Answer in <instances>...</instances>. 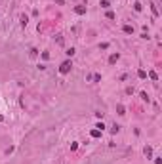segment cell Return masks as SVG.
<instances>
[{
	"instance_id": "obj_1",
	"label": "cell",
	"mask_w": 162,
	"mask_h": 164,
	"mask_svg": "<svg viewBox=\"0 0 162 164\" xmlns=\"http://www.w3.org/2000/svg\"><path fill=\"white\" fill-rule=\"evenodd\" d=\"M71 69H72V63H71V61H63L61 67H59V73L61 75H67V73H71Z\"/></svg>"
},
{
	"instance_id": "obj_2",
	"label": "cell",
	"mask_w": 162,
	"mask_h": 164,
	"mask_svg": "<svg viewBox=\"0 0 162 164\" xmlns=\"http://www.w3.org/2000/svg\"><path fill=\"white\" fill-rule=\"evenodd\" d=\"M75 12L78 13V15H82V13H86V6H76V8H75Z\"/></svg>"
},
{
	"instance_id": "obj_3",
	"label": "cell",
	"mask_w": 162,
	"mask_h": 164,
	"mask_svg": "<svg viewBox=\"0 0 162 164\" xmlns=\"http://www.w3.org/2000/svg\"><path fill=\"white\" fill-rule=\"evenodd\" d=\"M143 153H145V157H153V147H149V145H147V147L143 149Z\"/></svg>"
},
{
	"instance_id": "obj_4",
	"label": "cell",
	"mask_w": 162,
	"mask_h": 164,
	"mask_svg": "<svg viewBox=\"0 0 162 164\" xmlns=\"http://www.w3.org/2000/svg\"><path fill=\"white\" fill-rule=\"evenodd\" d=\"M118 54H111V57H109V63H116V61H118Z\"/></svg>"
},
{
	"instance_id": "obj_5",
	"label": "cell",
	"mask_w": 162,
	"mask_h": 164,
	"mask_svg": "<svg viewBox=\"0 0 162 164\" xmlns=\"http://www.w3.org/2000/svg\"><path fill=\"white\" fill-rule=\"evenodd\" d=\"M122 29H124V32H126V35H132V32H134V27H132V25H124Z\"/></svg>"
},
{
	"instance_id": "obj_6",
	"label": "cell",
	"mask_w": 162,
	"mask_h": 164,
	"mask_svg": "<svg viewBox=\"0 0 162 164\" xmlns=\"http://www.w3.org/2000/svg\"><path fill=\"white\" fill-rule=\"evenodd\" d=\"M137 76H139V78H147V73L143 69H139V71H137Z\"/></svg>"
},
{
	"instance_id": "obj_7",
	"label": "cell",
	"mask_w": 162,
	"mask_h": 164,
	"mask_svg": "<svg viewBox=\"0 0 162 164\" xmlns=\"http://www.w3.org/2000/svg\"><path fill=\"white\" fill-rule=\"evenodd\" d=\"M101 136V130H92V137H99Z\"/></svg>"
},
{
	"instance_id": "obj_8",
	"label": "cell",
	"mask_w": 162,
	"mask_h": 164,
	"mask_svg": "<svg viewBox=\"0 0 162 164\" xmlns=\"http://www.w3.org/2000/svg\"><path fill=\"white\" fill-rule=\"evenodd\" d=\"M27 23H29V17H27V15H21V25H23V27H25V25H27Z\"/></svg>"
},
{
	"instance_id": "obj_9",
	"label": "cell",
	"mask_w": 162,
	"mask_h": 164,
	"mask_svg": "<svg viewBox=\"0 0 162 164\" xmlns=\"http://www.w3.org/2000/svg\"><path fill=\"white\" fill-rule=\"evenodd\" d=\"M99 6H101V8H109L111 4H109V0H101V4H99Z\"/></svg>"
},
{
	"instance_id": "obj_10",
	"label": "cell",
	"mask_w": 162,
	"mask_h": 164,
	"mask_svg": "<svg viewBox=\"0 0 162 164\" xmlns=\"http://www.w3.org/2000/svg\"><path fill=\"white\" fill-rule=\"evenodd\" d=\"M116 111H118V114H124V105H116Z\"/></svg>"
},
{
	"instance_id": "obj_11",
	"label": "cell",
	"mask_w": 162,
	"mask_h": 164,
	"mask_svg": "<svg viewBox=\"0 0 162 164\" xmlns=\"http://www.w3.org/2000/svg\"><path fill=\"white\" fill-rule=\"evenodd\" d=\"M149 76H151V80H156V78H158V76H156V73H155V71H151V73H149Z\"/></svg>"
},
{
	"instance_id": "obj_12",
	"label": "cell",
	"mask_w": 162,
	"mask_h": 164,
	"mask_svg": "<svg viewBox=\"0 0 162 164\" xmlns=\"http://www.w3.org/2000/svg\"><path fill=\"white\" fill-rule=\"evenodd\" d=\"M151 10H153V13H155V15H158V10H156L155 4H151Z\"/></svg>"
},
{
	"instance_id": "obj_13",
	"label": "cell",
	"mask_w": 162,
	"mask_h": 164,
	"mask_svg": "<svg viewBox=\"0 0 162 164\" xmlns=\"http://www.w3.org/2000/svg\"><path fill=\"white\" fill-rule=\"evenodd\" d=\"M134 8H135V12H141V4H139V2H135Z\"/></svg>"
},
{
	"instance_id": "obj_14",
	"label": "cell",
	"mask_w": 162,
	"mask_h": 164,
	"mask_svg": "<svg viewBox=\"0 0 162 164\" xmlns=\"http://www.w3.org/2000/svg\"><path fill=\"white\" fill-rule=\"evenodd\" d=\"M107 17H109V19H115L116 15H115V12H107Z\"/></svg>"
},
{
	"instance_id": "obj_15",
	"label": "cell",
	"mask_w": 162,
	"mask_h": 164,
	"mask_svg": "<svg viewBox=\"0 0 162 164\" xmlns=\"http://www.w3.org/2000/svg\"><path fill=\"white\" fill-rule=\"evenodd\" d=\"M92 80H95V82H99V80H101V75H94V76H92Z\"/></svg>"
},
{
	"instance_id": "obj_16",
	"label": "cell",
	"mask_w": 162,
	"mask_h": 164,
	"mask_svg": "<svg viewBox=\"0 0 162 164\" xmlns=\"http://www.w3.org/2000/svg\"><path fill=\"white\" fill-rule=\"evenodd\" d=\"M95 128H97V130H101V132H103V130H105V124H103V122H99V124H97Z\"/></svg>"
},
{
	"instance_id": "obj_17",
	"label": "cell",
	"mask_w": 162,
	"mask_h": 164,
	"mask_svg": "<svg viewBox=\"0 0 162 164\" xmlns=\"http://www.w3.org/2000/svg\"><path fill=\"white\" fill-rule=\"evenodd\" d=\"M65 54H67V55H75V48H71V50H67Z\"/></svg>"
},
{
	"instance_id": "obj_18",
	"label": "cell",
	"mask_w": 162,
	"mask_h": 164,
	"mask_svg": "<svg viewBox=\"0 0 162 164\" xmlns=\"http://www.w3.org/2000/svg\"><path fill=\"white\" fill-rule=\"evenodd\" d=\"M118 128H120V126H116V124H115V126L111 128V132H112V134H116V132H118Z\"/></svg>"
}]
</instances>
